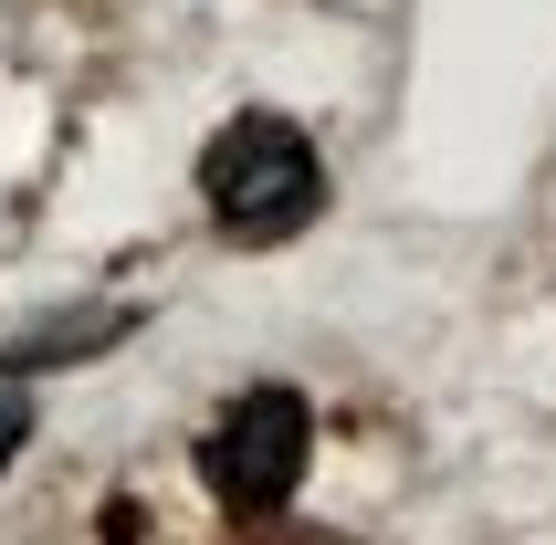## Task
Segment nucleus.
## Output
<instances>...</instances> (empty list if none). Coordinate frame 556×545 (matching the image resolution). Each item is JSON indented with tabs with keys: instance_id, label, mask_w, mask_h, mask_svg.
<instances>
[{
	"instance_id": "f257e3e1",
	"label": "nucleus",
	"mask_w": 556,
	"mask_h": 545,
	"mask_svg": "<svg viewBox=\"0 0 556 545\" xmlns=\"http://www.w3.org/2000/svg\"><path fill=\"white\" fill-rule=\"evenodd\" d=\"M200 200H211V231L220 242H294L315 211H326V157L294 116L274 105H242V116L220 126L211 148H200Z\"/></svg>"
},
{
	"instance_id": "7ed1b4c3",
	"label": "nucleus",
	"mask_w": 556,
	"mask_h": 545,
	"mask_svg": "<svg viewBox=\"0 0 556 545\" xmlns=\"http://www.w3.org/2000/svg\"><path fill=\"white\" fill-rule=\"evenodd\" d=\"M116 335H137V304H105V315H74V326L11 335L0 367H11V378H22V367H74V357H94V346H116Z\"/></svg>"
},
{
	"instance_id": "20e7f679",
	"label": "nucleus",
	"mask_w": 556,
	"mask_h": 545,
	"mask_svg": "<svg viewBox=\"0 0 556 545\" xmlns=\"http://www.w3.org/2000/svg\"><path fill=\"white\" fill-rule=\"evenodd\" d=\"M231 545H346V535H326V524H283V515H263V524H231Z\"/></svg>"
},
{
	"instance_id": "f03ea898",
	"label": "nucleus",
	"mask_w": 556,
	"mask_h": 545,
	"mask_svg": "<svg viewBox=\"0 0 556 545\" xmlns=\"http://www.w3.org/2000/svg\"><path fill=\"white\" fill-rule=\"evenodd\" d=\"M305 461H315V409H305V389H274V378L242 389L211 430H200V483H211V504L231 524L283 515L294 483H305Z\"/></svg>"
},
{
	"instance_id": "423d86ee",
	"label": "nucleus",
	"mask_w": 556,
	"mask_h": 545,
	"mask_svg": "<svg viewBox=\"0 0 556 545\" xmlns=\"http://www.w3.org/2000/svg\"><path fill=\"white\" fill-rule=\"evenodd\" d=\"M105 545H148V515L137 504H105Z\"/></svg>"
},
{
	"instance_id": "39448f33",
	"label": "nucleus",
	"mask_w": 556,
	"mask_h": 545,
	"mask_svg": "<svg viewBox=\"0 0 556 545\" xmlns=\"http://www.w3.org/2000/svg\"><path fill=\"white\" fill-rule=\"evenodd\" d=\"M22 441H31V398H22V389H0V472L22 461Z\"/></svg>"
}]
</instances>
